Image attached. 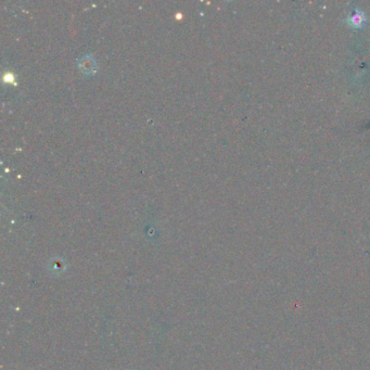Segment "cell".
<instances>
[{"instance_id": "1", "label": "cell", "mask_w": 370, "mask_h": 370, "mask_svg": "<svg viewBox=\"0 0 370 370\" xmlns=\"http://www.w3.org/2000/svg\"><path fill=\"white\" fill-rule=\"evenodd\" d=\"M347 22H348V24H349V25L351 27L361 28V27H363L364 25H365L366 16H365V14H364L363 11L356 9L354 11V13L348 17Z\"/></svg>"}]
</instances>
